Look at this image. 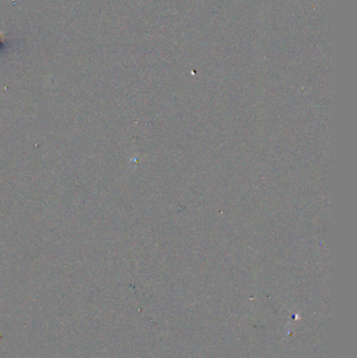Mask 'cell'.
Here are the masks:
<instances>
[{"instance_id": "cell-1", "label": "cell", "mask_w": 357, "mask_h": 358, "mask_svg": "<svg viewBox=\"0 0 357 358\" xmlns=\"http://www.w3.org/2000/svg\"><path fill=\"white\" fill-rule=\"evenodd\" d=\"M6 46H7V43H6V35H5V33L0 32V50L4 49Z\"/></svg>"}]
</instances>
